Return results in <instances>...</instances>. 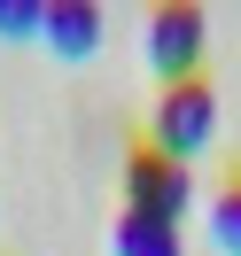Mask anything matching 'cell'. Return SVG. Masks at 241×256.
Segmentation results:
<instances>
[{
    "mask_svg": "<svg viewBox=\"0 0 241 256\" xmlns=\"http://www.w3.org/2000/svg\"><path fill=\"white\" fill-rule=\"evenodd\" d=\"M109 248H117V256H179V225L125 210V218H117V233H109Z\"/></svg>",
    "mask_w": 241,
    "mask_h": 256,
    "instance_id": "5b68a950",
    "label": "cell"
},
{
    "mask_svg": "<svg viewBox=\"0 0 241 256\" xmlns=\"http://www.w3.org/2000/svg\"><path fill=\"white\" fill-rule=\"evenodd\" d=\"M202 39H210V24H202V8L194 0H163V8H148V70H156L163 86H179V78H194V62H202Z\"/></svg>",
    "mask_w": 241,
    "mask_h": 256,
    "instance_id": "7a4b0ae2",
    "label": "cell"
},
{
    "mask_svg": "<svg viewBox=\"0 0 241 256\" xmlns=\"http://www.w3.org/2000/svg\"><path fill=\"white\" fill-rule=\"evenodd\" d=\"M210 240H218L225 256H241V178H225L218 202H210Z\"/></svg>",
    "mask_w": 241,
    "mask_h": 256,
    "instance_id": "8992f818",
    "label": "cell"
},
{
    "mask_svg": "<svg viewBox=\"0 0 241 256\" xmlns=\"http://www.w3.org/2000/svg\"><path fill=\"white\" fill-rule=\"evenodd\" d=\"M39 39H47L63 62H86V54L101 47V8H94V0H47V24H39Z\"/></svg>",
    "mask_w": 241,
    "mask_h": 256,
    "instance_id": "277c9868",
    "label": "cell"
},
{
    "mask_svg": "<svg viewBox=\"0 0 241 256\" xmlns=\"http://www.w3.org/2000/svg\"><path fill=\"white\" fill-rule=\"evenodd\" d=\"M187 202H194V178H187V163L156 156V148L140 140V148H132V163H125V210L179 225V218H187Z\"/></svg>",
    "mask_w": 241,
    "mask_h": 256,
    "instance_id": "3957f363",
    "label": "cell"
},
{
    "mask_svg": "<svg viewBox=\"0 0 241 256\" xmlns=\"http://www.w3.org/2000/svg\"><path fill=\"white\" fill-rule=\"evenodd\" d=\"M210 132H218V94H210L202 70H194V78H179V86H163L156 116H148V148H156V156H171V163H187L194 148H210Z\"/></svg>",
    "mask_w": 241,
    "mask_h": 256,
    "instance_id": "6da1fadb",
    "label": "cell"
},
{
    "mask_svg": "<svg viewBox=\"0 0 241 256\" xmlns=\"http://www.w3.org/2000/svg\"><path fill=\"white\" fill-rule=\"evenodd\" d=\"M47 0H0V39H39Z\"/></svg>",
    "mask_w": 241,
    "mask_h": 256,
    "instance_id": "52a82bcc",
    "label": "cell"
}]
</instances>
